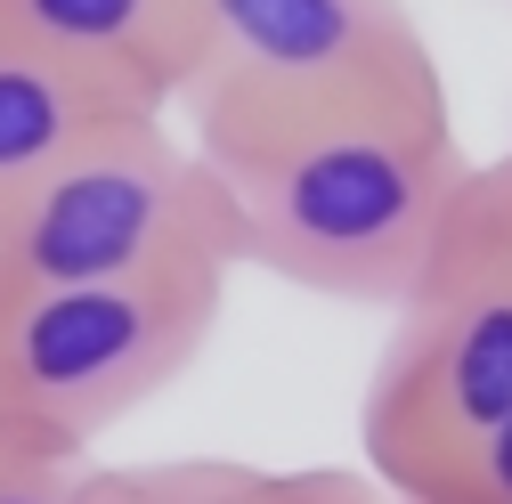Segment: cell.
I'll use <instances>...</instances> for the list:
<instances>
[{
  "label": "cell",
  "mask_w": 512,
  "mask_h": 504,
  "mask_svg": "<svg viewBox=\"0 0 512 504\" xmlns=\"http://www.w3.org/2000/svg\"><path fill=\"white\" fill-rule=\"evenodd\" d=\"M204 163L236 204V252L252 269L326 301L391 309V318L439 269L447 220L472 179L447 106L342 114Z\"/></svg>",
  "instance_id": "obj_1"
},
{
  "label": "cell",
  "mask_w": 512,
  "mask_h": 504,
  "mask_svg": "<svg viewBox=\"0 0 512 504\" xmlns=\"http://www.w3.org/2000/svg\"><path fill=\"white\" fill-rule=\"evenodd\" d=\"M196 147H261L309 122L447 106L407 0H196V66L179 90Z\"/></svg>",
  "instance_id": "obj_2"
},
{
  "label": "cell",
  "mask_w": 512,
  "mask_h": 504,
  "mask_svg": "<svg viewBox=\"0 0 512 504\" xmlns=\"http://www.w3.org/2000/svg\"><path fill=\"white\" fill-rule=\"evenodd\" d=\"M236 204L171 114H131L0 212V293L236 277Z\"/></svg>",
  "instance_id": "obj_3"
},
{
  "label": "cell",
  "mask_w": 512,
  "mask_h": 504,
  "mask_svg": "<svg viewBox=\"0 0 512 504\" xmlns=\"http://www.w3.org/2000/svg\"><path fill=\"white\" fill-rule=\"evenodd\" d=\"M228 309V277H139V285H33L0 293V391L57 456L163 399L204 358Z\"/></svg>",
  "instance_id": "obj_4"
},
{
  "label": "cell",
  "mask_w": 512,
  "mask_h": 504,
  "mask_svg": "<svg viewBox=\"0 0 512 504\" xmlns=\"http://www.w3.org/2000/svg\"><path fill=\"white\" fill-rule=\"evenodd\" d=\"M504 423H512V285L439 261L374 358L358 407L366 472L399 504H423Z\"/></svg>",
  "instance_id": "obj_5"
},
{
  "label": "cell",
  "mask_w": 512,
  "mask_h": 504,
  "mask_svg": "<svg viewBox=\"0 0 512 504\" xmlns=\"http://www.w3.org/2000/svg\"><path fill=\"white\" fill-rule=\"evenodd\" d=\"M0 33L163 114L196 66V0H0Z\"/></svg>",
  "instance_id": "obj_6"
},
{
  "label": "cell",
  "mask_w": 512,
  "mask_h": 504,
  "mask_svg": "<svg viewBox=\"0 0 512 504\" xmlns=\"http://www.w3.org/2000/svg\"><path fill=\"white\" fill-rule=\"evenodd\" d=\"M131 114H163V106H139V98H122V90L74 74V66H57V57H41L33 41L0 33V212Z\"/></svg>",
  "instance_id": "obj_7"
},
{
  "label": "cell",
  "mask_w": 512,
  "mask_h": 504,
  "mask_svg": "<svg viewBox=\"0 0 512 504\" xmlns=\"http://www.w3.org/2000/svg\"><path fill=\"white\" fill-rule=\"evenodd\" d=\"M90 504H285V472L179 456V464H90Z\"/></svg>",
  "instance_id": "obj_8"
},
{
  "label": "cell",
  "mask_w": 512,
  "mask_h": 504,
  "mask_svg": "<svg viewBox=\"0 0 512 504\" xmlns=\"http://www.w3.org/2000/svg\"><path fill=\"white\" fill-rule=\"evenodd\" d=\"M439 261L512 285V163H504V155H496V163H472L464 196H456V220H447Z\"/></svg>",
  "instance_id": "obj_9"
},
{
  "label": "cell",
  "mask_w": 512,
  "mask_h": 504,
  "mask_svg": "<svg viewBox=\"0 0 512 504\" xmlns=\"http://www.w3.org/2000/svg\"><path fill=\"white\" fill-rule=\"evenodd\" d=\"M423 504H512V423H504V431H488L480 448H472L456 472H447Z\"/></svg>",
  "instance_id": "obj_10"
},
{
  "label": "cell",
  "mask_w": 512,
  "mask_h": 504,
  "mask_svg": "<svg viewBox=\"0 0 512 504\" xmlns=\"http://www.w3.org/2000/svg\"><path fill=\"white\" fill-rule=\"evenodd\" d=\"M0 504H90V456H33L0 472Z\"/></svg>",
  "instance_id": "obj_11"
},
{
  "label": "cell",
  "mask_w": 512,
  "mask_h": 504,
  "mask_svg": "<svg viewBox=\"0 0 512 504\" xmlns=\"http://www.w3.org/2000/svg\"><path fill=\"white\" fill-rule=\"evenodd\" d=\"M285 504H399V496L374 488V480H358V472L309 464V472H285Z\"/></svg>",
  "instance_id": "obj_12"
},
{
  "label": "cell",
  "mask_w": 512,
  "mask_h": 504,
  "mask_svg": "<svg viewBox=\"0 0 512 504\" xmlns=\"http://www.w3.org/2000/svg\"><path fill=\"white\" fill-rule=\"evenodd\" d=\"M33 456H57V448H49V439L25 423V407L0 391V472H17V464H33Z\"/></svg>",
  "instance_id": "obj_13"
},
{
  "label": "cell",
  "mask_w": 512,
  "mask_h": 504,
  "mask_svg": "<svg viewBox=\"0 0 512 504\" xmlns=\"http://www.w3.org/2000/svg\"><path fill=\"white\" fill-rule=\"evenodd\" d=\"M504 163H512V147H504Z\"/></svg>",
  "instance_id": "obj_14"
}]
</instances>
